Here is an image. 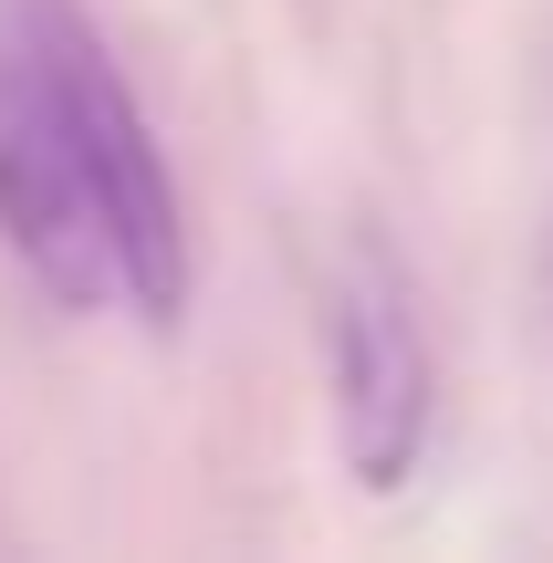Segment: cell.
<instances>
[{
    "label": "cell",
    "instance_id": "obj_1",
    "mask_svg": "<svg viewBox=\"0 0 553 563\" xmlns=\"http://www.w3.org/2000/svg\"><path fill=\"white\" fill-rule=\"evenodd\" d=\"M0 251L136 334L188 313V209L136 84L84 0H0Z\"/></svg>",
    "mask_w": 553,
    "mask_h": 563
},
{
    "label": "cell",
    "instance_id": "obj_2",
    "mask_svg": "<svg viewBox=\"0 0 553 563\" xmlns=\"http://www.w3.org/2000/svg\"><path fill=\"white\" fill-rule=\"evenodd\" d=\"M324 376H334V449H345V470L366 490H397L418 470V449H429L439 376H429V334H418V292L376 241H355L334 292H324Z\"/></svg>",
    "mask_w": 553,
    "mask_h": 563
}]
</instances>
